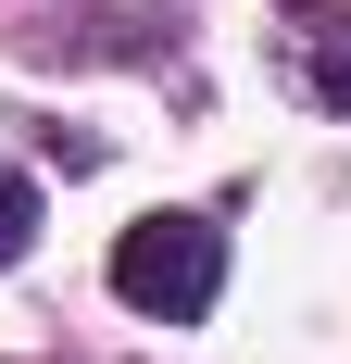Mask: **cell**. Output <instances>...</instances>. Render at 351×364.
<instances>
[{"label":"cell","instance_id":"obj_1","mask_svg":"<svg viewBox=\"0 0 351 364\" xmlns=\"http://www.w3.org/2000/svg\"><path fill=\"white\" fill-rule=\"evenodd\" d=\"M213 289H226V226L213 214H139L113 239V301H139L163 327H201Z\"/></svg>","mask_w":351,"mask_h":364},{"label":"cell","instance_id":"obj_2","mask_svg":"<svg viewBox=\"0 0 351 364\" xmlns=\"http://www.w3.org/2000/svg\"><path fill=\"white\" fill-rule=\"evenodd\" d=\"M276 63H288V88L314 113H351V13H326V0H301L276 26Z\"/></svg>","mask_w":351,"mask_h":364},{"label":"cell","instance_id":"obj_3","mask_svg":"<svg viewBox=\"0 0 351 364\" xmlns=\"http://www.w3.org/2000/svg\"><path fill=\"white\" fill-rule=\"evenodd\" d=\"M38 239V176H0V264H26Z\"/></svg>","mask_w":351,"mask_h":364}]
</instances>
